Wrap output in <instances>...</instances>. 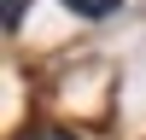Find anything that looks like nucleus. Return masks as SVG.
<instances>
[{"label":"nucleus","instance_id":"obj_1","mask_svg":"<svg viewBox=\"0 0 146 140\" xmlns=\"http://www.w3.org/2000/svg\"><path fill=\"white\" fill-rule=\"evenodd\" d=\"M70 12H82V18H111L117 12V0H64Z\"/></svg>","mask_w":146,"mask_h":140},{"label":"nucleus","instance_id":"obj_2","mask_svg":"<svg viewBox=\"0 0 146 140\" xmlns=\"http://www.w3.org/2000/svg\"><path fill=\"white\" fill-rule=\"evenodd\" d=\"M0 23L18 29V23H23V0H0Z\"/></svg>","mask_w":146,"mask_h":140},{"label":"nucleus","instance_id":"obj_3","mask_svg":"<svg viewBox=\"0 0 146 140\" xmlns=\"http://www.w3.org/2000/svg\"><path fill=\"white\" fill-rule=\"evenodd\" d=\"M35 140H76V134H64V128H47V134H35Z\"/></svg>","mask_w":146,"mask_h":140}]
</instances>
